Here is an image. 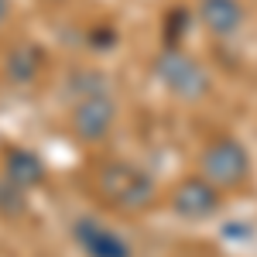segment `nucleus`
I'll list each match as a JSON object with an SVG mask.
<instances>
[{
    "instance_id": "nucleus-10",
    "label": "nucleus",
    "mask_w": 257,
    "mask_h": 257,
    "mask_svg": "<svg viewBox=\"0 0 257 257\" xmlns=\"http://www.w3.org/2000/svg\"><path fill=\"white\" fill-rule=\"evenodd\" d=\"M196 21H199L196 11L192 7H182V4L172 7V11H165V18H161V45H182Z\"/></svg>"
},
{
    "instance_id": "nucleus-7",
    "label": "nucleus",
    "mask_w": 257,
    "mask_h": 257,
    "mask_svg": "<svg viewBox=\"0 0 257 257\" xmlns=\"http://www.w3.org/2000/svg\"><path fill=\"white\" fill-rule=\"evenodd\" d=\"M199 24L213 35V38H233L247 24V7L243 0H199L196 4Z\"/></svg>"
},
{
    "instance_id": "nucleus-6",
    "label": "nucleus",
    "mask_w": 257,
    "mask_h": 257,
    "mask_svg": "<svg viewBox=\"0 0 257 257\" xmlns=\"http://www.w3.org/2000/svg\"><path fill=\"white\" fill-rule=\"evenodd\" d=\"M69 237L82 257H134L131 240L96 216H76L69 226Z\"/></svg>"
},
{
    "instance_id": "nucleus-3",
    "label": "nucleus",
    "mask_w": 257,
    "mask_h": 257,
    "mask_svg": "<svg viewBox=\"0 0 257 257\" xmlns=\"http://www.w3.org/2000/svg\"><path fill=\"white\" fill-rule=\"evenodd\" d=\"M199 168H202V175L209 178L213 185H219L223 192H237L243 189L250 175H254V161H250V151H247V144L233 134H219L213 138L206 148H202V155H199Z\"/></svg>"
},
{
    "instance_id": "nucleus-2",
    "label": "nucleus",
    "mask_w": 257,
    "mask_h": 257,
    "mask_svg": "<svg viewBox=\"0 0 257 257\" xmlns=\"http://www.w3.org/2000/svg\"><path fill=\"white\" fill-rule=\"evenodd\" d=\"M151 72H155L161 89L168 96H175L178 103H199L213 89L209 69L199 59H192L182 45H161L151 59Z\"/></svg>"
},
{
    "instance_id": "nucleus-1",
    "label": "nucleus",
    "mask_w": 257,
    "mask_h": 257,
    "mask_svg": "<svg viewBox=\"0 0 257 257\" xmlns=\"http://www.w3.org/2000/svg\"><path fill=\"white\" fill-rule=\"evenodd\" d=\"M96 192L120 213H144L158 202V182L134 161L110 158L96 168Z\"/></svg>"
},
{
    "instance_id": "nucleus-9",
    "label": "nucleus",
    "mask_w": 257,
    "mask_h": 257,
    "mask_svg": "<svg viewBox=\"0 0 257 257\" xmlns=\"http://www.w3.org/2000/svg\"><path fill=\"white\" fill-rule=\"evenodd\" d=\"M4 175L14 178L21 189H38L45 175H48V168H45V158H41L35 148H21V144H11L7 151H4Z\"/></svg>"
},
{
    "instance_id": "nucleus-11",
    "label": "nucleus",
    "mask_w": 257,
    "mask_h": 257,
    "mask_svg": "<svg viewBox=\"0 0 257 257\" xmlns=\"http://www.w3.org/2000/svg\"><path fill=\"white\" fill-rule=\"evenodd\" d=\"M28 213V189H21L14 178L0 172V216L4 219H21Z\"/></svg>"
},
{
    "instance_id": "nucleus-5",
    "label": "nucleus",
    "mask_w": 257,
    "mask_h": 257,
    "mask_svg": "<svg viewBox=\"0 0 257 257\" xmlns=\"http://www.w3.org/2000/svg\"><path fill=\"white\" fill-rule=\"evenodd\" d=\"M168 209L182 223H209L223 209V189L213 185L206 175H185L172 189Z\"/></svg>"
},
{
    "instance_id": "nucleus-4",
    "label": "nucleus",
    "mask_w": 257,
    "mask_h": 257,
    "mask_svg": "<svg viewBox=\"0 0 257 257\" xmlns=\"http://www.w3.org/2000/svg\"><path fill=\"white\" fill-rule=\"evenodd\" d=\"M117 123V96L113 86H99L79 93L69 103V134L79 144H103Z\"/></svg>"
},
{
    "instance_id": "nucleus-8",
    "label": "nucleus",
    "mask_w": 257,
    "mask_h": 257,
    "mask_svg": "<svg viewBox=\"0 0 257 257\" xmlns=\"http://www.w3.org/2000/svg\"><path fill=\"white\" fill-rule=\"evenodd\" d=\"M45 62H48V55H45V48L38 41H18L4 55V79L11 86H18V89H24L41 76Z\"/></svg>"
},
{
    "instance_id": "nucleus-13",
    "label": "nucleus",
    "mask_w": 257,
    "mask_h": 257,
    "mask_svg": "<svg viewBox=\"0 0 257 257\" xmlns=\"http://www.w3.org/2000/svg\"><path fill=\"white\" fill-rule=\"evenodd\" d=\"M7 18H11V0H0V28L7 24Z\"/></svg>"
},
{
    "instance_id": "nucleus-12",
    "label": "nucleus",
    "mask_w": 257,
    "mask_h": 257,
    "mask_svg": "<svg viewBox=\"0 0 257 257\" xmlns=\"http://www.w3.org/2000/svg\"><path fill=\"white\" fill-rule=\"evenodd\" d=\"M117 41H120V31H117V24H110V21H99V24H93V28L86 31V48L96 52V55L113 52Z\"/></svg>"
}]
</instances>
